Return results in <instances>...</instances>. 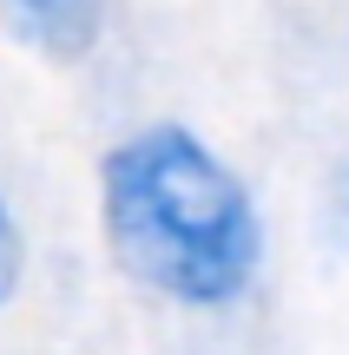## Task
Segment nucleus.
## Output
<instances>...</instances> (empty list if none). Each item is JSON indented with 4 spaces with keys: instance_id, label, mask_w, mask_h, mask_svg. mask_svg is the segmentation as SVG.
Masks as SVG:
<instances>
[{
    "instance_id": "nucleus-3",
    "label": "nucleus",
    "mask_w": 349,
    "mask_h": 355,
    "mask_svg": "<svg viewBox=\"0 0 349 355\" xmlns=\"http://www.w3.org/2000/svg\"><path fill=\"white\" fill-rule=\"evenodd\" d=\"M26 283H33V230H26L20 198H13L7 178H0V322L20 309Z\"/></svg>"
},
{
    "instance_id": "nucleus-2",
    "label": "nucleus",
    "mask_w": 349,
    "mask_h": 355,
    "mask_svg": "<svg viewBox=\"0 0 349 355\" xmlns=\"http://www.w3.org/2000/svg\"><path fill=\"white\" fill-rule=\"evenodd\" d=\"M126 0H0V46L40 73H86L112 53Z\"/></svg>"
},
{
    "instance_id": "nucleus-1",
    "label": "nucleus",
    "mask_w": 349,
    "mask_h": 355,
    "mask_svg": "<svg viewBox=\"0 0 349 355\" xmlns=\"http://www.w3.org/2000/svg\"><path fill=\"white\" fill-rule=\"evenodd\" d=\"M92 237L139 303L185 322L244 316L271 277V211L250 171L178 112L119 125L92 152Z\"/></svg>"
},
{
    "instance_id": "nucleus-4",
    "label": "nucleus",
    "mask_w": 349,
    "mask_h": 355,
    "mask_svg": "<svg viewBox=\"0 0 349 355\" xmlns=\"http://www.w3.org/2000/svg\"><path fill=\"white\" fill-rule=\"evenodd\" d=\"M316 224H323L330 250L349 263V158H337V165L323 171V191H316Z\"/></svg>"
}]
</instances>
